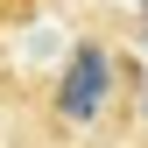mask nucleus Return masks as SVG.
Segmentation results:
<instances>
[{
    "label": "nucleus",
    "mask_w": 148,
    "mask_h": 148,
    "mask_svg": "<svg viewBox=\"0 0 148 148\" xmlns=\"http://www.w3.org/2000/svg\"><path fill=\"white\" fill-rule=\"evenodd\" d=\"M106 92H113V49H106L99 35H85V42L71 49L57 92H49V120H64V127H92V120L106 113Z\"/></svg>",
    "instance_id": "obj_1"
}]
</instances>
